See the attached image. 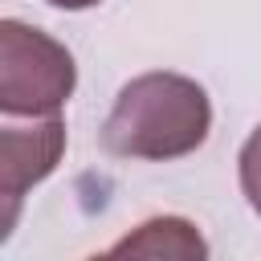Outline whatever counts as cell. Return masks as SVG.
Wrapping results in <instances>:
<instances>
[{"mask_svg":"<svg viewBox=\"0 0 261 261\" xmlns=\"http://www.w3.org/2000/svg\"><path fill=\"white\" fill-rule=\"evenodd\" d=\"M45 4L65 8V12H82V8H94V4H102V0H45Z\"/></svg>","mask_w":261,"mask_h":261,"instance_id":"obj_6","label":"cell"},{"mask_svg":"<svg viewBox=\"0 0 261 261\" xmlns=\"http://www.w3.org/2000/svg\"><path fill=\"white\" fill-rule=\"evenodd\" d=\"M77 86L73 53L24 20H0V114L49 118L61 114Z\"/></svg>","mask_w":261,"mask_h":261,"instance_id":"obj_2","label":"cell"},{"mask_svg":"<svg viewBox=\"0 0 261 261\" xmlns=\"http://www.w3.org/2000/svg\"><path fill=\"white\" fill-rule=\"evenodd\" d=\"M237 171H241V192H245L249 208L261 216V126L245 139V147L237 155Z\"/></svg>","mask_w":261,"mask_h":261,"instance_id":"obj_5","label":"cell"},{"mask_svg":"<svg viewBox=\"0 0 261 261\" xmlns=\"http://www.w3.org/2000/svg\"><path fill=\"white\" fill-rule=\"evenodd\" d=\"M204 257L208 245L196 232L192 220L179 216H155L143 220L135 232H126L118 245H110V257Z\"/></svg>","mask_w":261,"mask_h":261,"instance_id":"obj_4","label":"cell"},{"mask_svg":"<svg viewBox=\"0 0 261 261\" xmlns=\"http://www.w3.org/2000/svg\"><path fill=\"white\" fill-rule=\"evenodd\" d=\"M212 130V102L196 77L151 69L130 77L106 122H102V147L118 159H184L196 147H204Z\"/></svg>","mask_w":261,"mask_h":261,"instance_id":"obj_1","label":"cell"},{"mask_svg":"<svg viewBox=\"0 0 261 261\" xmlns=\"http://www.w3.org/2000/svg\"><path fill=\"white\" fill-rule=\"evenodd\" d=\"M61 151H65V122L61 114H49V118H29V122H16V118H4L0 126V200H4V237L16 220V204L20 196L41 184L57 163H61Z\"/></svg>","mask_w":261,"mask_h":261,"instance_id":"obj_3","label":"cell"}]
</instances>
